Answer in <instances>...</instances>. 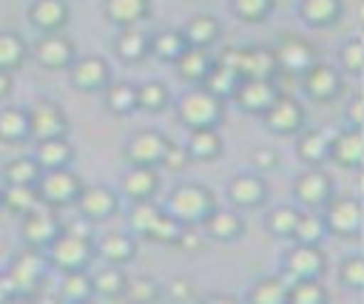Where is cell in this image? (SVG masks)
I'll return each mask as SVG.
<instances>
[{"instance_id": "1", "label": "cell", "mask_w": 364, "mask_h": 304, "mask_svg": "<svg viewBox=\"0 0 364 304\" xmlns=\"http://www.w3.org/2000/svg\"><path fill=\"white\" fill-rule=\"evenodd\" d=\"M213 207H216L213 205V193L208 188H202V185H193V182L173 188V193L168 196V210L182 224H193V227L202 224L210 216Z\"/></svg>"}, {"instance_id": "2", "label": "cell", "mask_w": 364, "mask_h": 304, "mask_svg": "<svg viewBox=\"0 0 364 304\" xmlns=\"http://www.w3.org/2000/svg\"><path fill=\"white\" fill-rule=\"evenodd\" d=\"M179 119L193 128H216L222 119V99L208 88H193L179 99Z\"/></svg>"}, {"instance_id": "3", "label": "cell", "mask_w": 364, "mask_h": 304, "mask_svg": "<svg viewBox=\"0 0 364 304\" xmlns=\"http://www.w3.org/2000/svg\"><path fill=\"white\" fill-rule=\"evenodd\" d=\"M82 185L80 176L68 168H48L40 179H37V193L40 202L48 207H63V205H74L80 196Z\"/></svg>"}, {"instance_id": "4", "label": "cell", "mask_w": 364, "mask_h": 304, "mask_svg": "<svg viewBox=\"0 0 364 304\" xmlns=\"http://www.w3.org/2000/svg\"><path fill=\"white\" fill-rule=\"evenodd\" d=\"M324 222L327 230L336 233L338 239H355L364 222V210H361V199L358 196H330V202L324 205Z\"/></svg>"}, {"instance_id": "5", "label": "cell", "mask_w": 364, "mask_h": 304, "mask_svg": "<svg viewBox=\"0 0 364 304\" xmlns=\"http://www.w3.org/2000/svg\"><path fill=\"white\" fill-rule=\"evenodd\" d=\"M43 270H46V264H43V256L37 253V247H28V250L17 253L9 273L3 276L6 287H9V295H34V287L40 284Z\"/></svg>"}, {"instance_id": "6", "label": "cell", "mask_w": 364, "mask_h": 304, "mask_svg": "<svg viewBox=\"0 0 364 304\" xmlns=\"http://www.w3.org/2000/svg\"><path fill=\"white\" fill-rule=\"evenodd\" d=\"M48 247H51V264L60 267L63 273H68V270H85V264L94 256L91 239L77 236V233H68V230H60L57 239Z\"/></svg>"}, {"instance_id": "7", "label": "cell", "mask_w": 364, "mask_h": 304, "mask_svg": "<svg viewBox=\"0 0 364 304\" xmlns=\"http://www.w3.org/2000/svg\"><path fill=\"white\" fill-rule=\"evenodd\" d=\"M276 97H279V91L270 77H242L233 91V102L239 105V111L259 114V116L273 105Z\"/></svg>"}, {"instance_id": "8", "label": "cell", "mask_w": 364, "mask_h": 304, "mask_svg": "<svg viewBox=\"0 0 364 304\" xmlns=\"http://www.w3.org/2000/svg\"><path fill=\"white\" fill-rule=\"evenodd\" d=\"M324 253L318 250V244H296L284 253V264H282V276L287 281H299V278H318L324 273Z\"/></svg>"}, {"instance_id": "9", "label": "cell", "mask_w": 364, "mask_h": 304, "mask_svg": "<svg viewBox=\"0 0 364 304\" xmlns=\"http://www.w3.org/2000/svg\"><path fill=\"white\" fill-rule=\"evenodd\" d=\"M28 128H31V136L37 142L43 139H54V136H65L68 131V119L63 114V108L51 99H37L31 108H28Z\"/></svg>"}, {"instance_id": "10", "label": "cell", "mask_w": 364, "mask_h": 304, "mask_svg": "<svg viewBox=\"0 0 364 304\" xmlns=\"http://www.w3.org/2000/svg\"><path fill=\"white\" fill-rule=\"evenodd\" d=\"M168 148H171V139H165L162 134H156V131H136L128 139V145H125V159H128V165L156 168V165H162Z\"/></svg>"}, {"instance_id": "11", "label": "cell", "mask_w": 364, "mask_h": 304, "mask_svg": "<svg viewBox=\"0 0 364 304\" xmlns=\"http://www.w3.org/2000/svg\"><path fill=\"white\" fill-rule=\"evenodd\" d=\"M293 196L301 207H321L330 202L333 196V185H330V176L318 168V165H310L304 173L296 176L293 182Z\"/></svg>"}, {"instance_id": "12", "label": "cell", "mask_w": 364, "mask_h": 304, "mask_svg": "<svg viewBox=\"0 0 364 304\" xmlns=\"http://www.w3.org/2000/svg\"><path fill=\"white\" fill-rule=\"evenodd\" d=\"M262 122L267 131L279 134V136H290L299 134L304 125V108L293 99V97H276L273 105L262 114Z\"/></svg>"}, {"instance_id": "13", "label": "cell", "mask_w": 364, "mask_h": 304, "mask_svg": "<svg viewBox=\"0 0 364 304\" xmlns=\"http://www.w3.org/2000/svg\"><path fill=\"white\" fill-rule=\"evenodd\" d=\"M23 239L28 247H48L57 233H60V224L51 213L48 205H34L28 213H23V227H20Z\"/></svg>"}, {"instance_id": "14", "label": "cell", "mask_w": 364, "mask_h": 304, "mask_svg": "<svg viewBox=\"0 0 364 304\" xmlns=\"http://www.w3.org/2000/svg\"><path fill=\"white\" fill-rule=\"evenodd\" d=\"M301 91L316 102H330L341 91V77L327 63H313L307 71H301Z\"/></svg>"}, {"instance_id": "15", "label": "cell", "mask_w": 364, "mask_h": 304, "mask_svg": "<svg viewBox=\"0 0 364 304\" xmlns=\"http://www.w3.org/2000/svg\"><path fill=\"white\" fill-rule=\"evenodd\" d=\"M34 57L43 68H65L74 63V45L60 31H46L34 45Z\"/></svg>"}, {"instance_id": "16", "label": "cell", "mask_w": 364, "mask_h": 304, "mask_svg": "<svg viewBox=\"0 0 364 304\" xmlns=\"http://www.w3.org/2000/svg\"><path fill=\"white\" fill-rule=\"evenodd\" d=\"M330 159L341 168H358L364 162V134L358 128L338 131L330 139Z\"/></svg>"}, {"instance_id": "17", "label": "cell", "mask_w": 364, "mask_h": 304, "mask_svg": "<svg viewBox=\"0 0 364 304\" xmlns=\"http://www.w3.org/2000/svg\"><path fill=\"white\" fill-rule=\"evenodd\" d=\"M71 85L80 91H100L108 85V63L102 57H80L71 63Z\"/></svg>"}, {"instance_id": "18", "label": "cell", "mask_w": 364, "mask_h": 304, "mask_svg": "<svg viewBox=\"0 0 364 304\" xmlns=\"http://www.w3.org/2000/svg\"><path fill=\"white\" fill-rule=\"evenodd\" d=\"M228 199L236 207H259L267 199V188L256 173H239L228 182Z\"/></svg>"}, {"instance_id": "19", "label": "cell", "mask_w": 364, "mask_h": 304, "mask_svg": "<svg viewBox=\"0 0 364 304\" xmlns=\"http://www.w3.org/2000/svg\"><path fill=\"white\" fill-rule=\"evenodd\" d=\"M77 207L85 219L91 222H102L108 216H114L117 210V196L114 190L102 188V185H94V188H82L80 196H77Z\"/></svg>"}, {"instance_id": "20", "label": "cell", "mask_w": 364, "mask_h": 304, "mask_svg": "<svg viewBox=\"0 0 364 304\" xmlns=\"http://www.w3.org/2000/svg\"><path fill=\"white\" fill-rule=\"evenodd\" d=\"M156 188H159V173H156V168L131 165V170L122 176V190H125V196L134 199V202L154 199Z\"/></svg>"}, {"instance_id": "21", "label": "cell", "mask_w": 364, "mask_h": 304, "mask_svg": "<svg viewBox=\"0 0 364 304\" xmlns=\"http://www.w3.org/2000/svg\"><path fill=\"white\" fill-rule=\"evenodd\" d=\"M276 60H279V68H284L287 74H299L301 77V71H307L313 65V48L304 40L290 37L276 48Z\"/></svg>"}, {"instance_id": "22", "label": "cell", "mask_w": 364, "mask_h": 304, "mask_svg": "<svg viewBox=\"0 0 364 304\" xmlns=\"http://www.w3.org/2000/svg\"><path fill=\"white\" fill-rule=\"evenodd\" d=\"M202 227H205V233L213 239V241H236L239 236H242V230H245V222H242V216L239 213H233V210H210V216L202 222Z\"/></svg>"}, {"instance_id": "23", "label": "cell", "mask_w": 364, "mask_h": 304, "mask_svg": "<svg viewBox=\"0 0 364 304\" xmlns=\"http://www.w3.org/2000/svg\"><path fill=\"white\" fill-rule=\"evenodd\" d=\"M28 20L43 31H60L68 23V6L63 0H34Z\"/></svg>"}, {"instance_id": "24", "label": "cell", "mask_w": 364, "mask_h": 304, "mask_svg": "<svg viewBox=\"0 0 364 304\" xmlns=\"http://www.w3.org/2000/svg\"><path fill=\"white\" fill-rule=\"evenodd\" d=\"M188 153L191 159H199V162H213L219 153H222V136L216 128H193L191 136H188Z\"/></svg>"}, {"instance_id": "25", "label": "cell", "mask_w": 364, "mask_h": 304, "mask_svg": "<svg viewBox=\"0 0 364 304\" xmlns=\"http://www.w3.org/2000/svg\"><path fill=\"white\" fill-rule=\"evenodd\" d=\"M182 37H185L188 45L208 48V45H213V43L219 40V23H216V17H210V14H193V17L185 23Z\"/></svg>"}, {"instance_id": "26", "label": "cell", "mask_w": 364, "mask_h": 304, "mask_svg": "<svg viewBox=\"0 0 364 304\" xmlns=\"http://www.w3.org/2000/svg\"><path fill=\"white\" fill-rule=\"evenodd\" d=\"M239 80H242V74H239L236 68H230L228 63H222V60H219V63H213V65H210L208 77L202 80V88H208L213 97L225 99V97H233V91H236Z\"/></svg>"}, {"instance_id": "27", "label": "cell", "mask_w": 364, "mask_h": 304, "mask_svg": "<svg viewBox=\"0 0 364 304\" xmlns=\"http://www.w3.org/2000/svg\"><path fill=\"white\" fill-rule=\"evenodd\" d=\"M296 156L304 165H321L330 159V139L321 131H301L296 139Z\"/></svg>"}, {"instance_id": "28", "label": "cell", "mask_w": 364, "mask_h": 304, "mask_svg": "<svg viewBox=\"0 0 364 304\" xmlns=\"http://www.w3.org/2000/svg\"><path fill=\"white\" fill-rule=\"evenodd\" d=\"M91 284H94V293L102 298H122L128 278L122 273V264H105L91 276Z\"/></svg>"}, {"instance_id": "29", "label": "cell", "mask_w": 364, "mask_h": 304, "mask_svg": "<svg viewBox=\"0 0 364 304\" xmlns=\"http://www.w3.org/2000/svg\"><path fill=\"white\" fill-rule=\"evenodd\" d=\"M210 65H213V60H210L208 48H196V45H188V48L179 54V60H176V68H179V74H182L188 82H202V80L208 77Z\"/></svg>"}, {"instance_id": "30", "label": "cell", "mask_w": 364, "mask_h": 304, "mask_svg": "<svg viewBox=\"0 0 364 304\" xmlns=\"http://www.w3.org/2000/svg\"><path fill=\"white\" fill-rule=\"evenodd\" d=\"M287 290H290V281L284 276H264L247 290V298L253 304H284Z\"/></svg>"}, {"instance_id": "31", "label": "cell", "mask_w": 364, "mask_h": 304, "mask_svg": "<svg viewBox=\"0 0 364 304\" xmlns=\"http://www.w3.org/2000/svg\"><path fill=\"white\" fill-rule=\"evenodd\" d=\"M341 14V0H301L299 3V17L307 26H330Z\"/></svg>"}, {"instance_id": "32", "label": "cell", "mask_w": 364, "mask_h": 304, "mask_svg": "<svg viewBox=\"0 0 364 304\" xmlns=\"http://www.w3.org/2000/svg\"><path fill=\"white\" fill-rule=\"evenodd\" d=\"M134 250H136V244H134V239L125 236V233H108V236H102L100 244H97V253H100L108 264H128V261L134 259Z\"/></svg>"}, {"instance_id": "33", "label": "cell", "mask_w": 364, "mask_h": 304, "mask_svg": "<svg viewBox=\"0 0 364 304\" xmlns=\"http://www.w3.org/2000/svg\"><path fill=\"white\" fill-rule=\"evenodd\" d=\"M40 168H65L71 159H74V148L65 142V136H54V139H43L37 145V156Z\"/></svg>"}, {"instance_id": "34", "label": "cell", "mask_w": 364, "mask_h": 304, "mask_svg": "<svg viewBox=\"0 0 364 304\" xmlns=\"http://www.w3.org/2000/svg\"><path fill=\"white\" fill-rule=\"evenodd\" d=\"M148 14V0H105V17L117 26H134Z\"/></svg>"}, {"instance_id": "35", "label": "cell", "mask_w": 364, "mask_h": 304, "mask_svg": "<svg viewBox=\"0 0 364 304\" xmlns=\"http://www.w3.org/2000/svg\"><path fill=\"white\" fill-rule=\"evenodd\" d=\"M148 45H151V40L142 31L131 28V26H125V31H119V37L114 43L119 60H125V63H139L148 54Z\"/></svg>"}, {"instance_id": "36", "label": "cell", "mask_w": 364, "mask_h": 304, "mask_svg": "<svg viewBox=\"0 0 364 304\" xmlns=\"http://www.w3.org/2000/svg\"><path fill=\"white\" fill-rule=\"evenodd\" d=\"M26 136H31L28 111H23V108H3L0 111V139L3 142H20Z\"/></svg>"}, {"instance_id": "37", "label": "cell", "mask_w": 364, "mask_h": 304, "mask_svg": "<svg viewBox=\"0 0 364 304\" xmlns=\"http://www.w3.org/2000/svg\"><path fill=\"white\" fill-rule=\"evenodd\" d=\"M185 48H188V43H185L182 31H159L156 37H151V45H148V51L162 63H176Z\"/></svg>"}, {"instance_id": "38", "label": "cell", "mask_w": 364, "mask_h": 304, "mask_svg": "<svg viewBox=\"0 0 364 304\" xmlns=\"http://www.w3.org/2000/svg\"><path fill=\"white\" fill-rule=\"evenodd\" d=\"M0 205L11 213H28L34 205H40L37 185H9L0 196Z\"/></svg>"}, {"instance_id": "39", "label": "cell", "mask_w": 364, "mask_h": 304, "mask_svg": "<svg viewBox=\"0 0 364 304\" xmlns=\"http://www.w3.org/2000/svg\"><path fill=\"white\" fill-rule=\"evenodd\" d=\"M324 233H327L324 213H301L290 239H293L296 244H318V241L324 239Z\"/></svg>"}, {"instance_id": "40", "label": "cell", "mask_w": 364, "mask_h": 304, "mask_svg": "<svg viewBox=\"0 0 364 304\" xmlns=\"http://www.w3.org/2000/svg\"><path fill=\"white\" fill-rule=\"evenodd\" d=\"M105 108L117 116H125L131 111H136V88L131 82H114L105 91Z\"/></svg>"}, {"instance_id": "41", "label": "cell", "mask_w": 364, "mask_h": 304, "mask_svg": "<svg viewBox=\"0 0 364 304\" xmlns=\"http://www.w3.org/2000/svg\"><path fill=\"white\" fill-rule=\"evenodd\" d=\"M168 102H171V97L162 82H142L136 88V108L145 114H159L168 108Z\"/></svg>"}, {"instance_id": "42", "label": "cell", "mask_w": 364, "mask_h": 304, "mask_svg": "<svg viewBox=\"0 0 364 304\" xmlns=\"http://www.w3.org/2000/svg\"><path fill=\"white\" fill-rule=\"evenodd\" d=\"M6 182L9 185H37V179L43 176V168L37 159H28V156H20V159H11L3 170Z\"/></svg>"}, {"instance_id": "43", "label": "cell", "mask_w": 364, "mask_h": 304, "mask_svg": "<svg viewBox=\"0 0 364 304\" xmlns=\"http://www.w3.org/2000/svg\"><path fill=\"white\" fill-rule=\"evenodd\" d=\"M287 301L290 304H324L327 290L321 287L318 278H299V281H290Z\"/></svg>"}, {"instance_id": "44", "label": "cell", "mask_w": 364, "mask_h": 304, "mask_svg": "<svg viewBox=\"0 0 364 304\" xmlns=\"http://www.w3.org/2000/svg\"><path fill=\"white\" fill-rule=\"evenodd\" d=\"M91 293H94V284L85 270H68L60 281V295L68 301H85Z\"/></svg>"}, {"instance_id": "45", "label": "cell", "mask_w": 364, "mask_h": 304, "mask_svg": "<svg viewBox=\"0 0 364 304\" xmlns=\"http://www.w3.org/2000/svg\"><path fill=\"white\" fill-rule=\"evenodd\" d=\"M23 60H26V43L17 34L0 31V68L14 71L23 65Z\"/></svg>"}, {"instance_id": "46", "label": "cell", "mask_w": 364, "mask_h": 304, "mask_svg": "<svg viewBox=\"0 0 364 304\" xmlns=\"http://www.w3.org/2000/svg\"><path fill=\"white\" fill-rule=\"evenodd\" d=\"M301 210L290 207V205H282V207H273L270 216H267V230L282 236V239H290L293 230H296V222H299Z\"/></svg>"}, {"instance_id": "47", "label": "cell", "mask_w": 364, "mask_h": 304, "mask_svg": "<svg viewBox=\"0 0 364 304\" xmlns=\"http://www.w3.org/2000/svg\"><path fill=\"white\" fill-rule=\"evenodd\" d=\"M159 210H162V207H156L151 199H145V202H134V210H131V216H128L131 230H134L136 236H145V233L151 230L154 219L159 216Z\"/></svg>"}, {"instance_id": "48", "label": "cell", "mask_w": 364, "mask_h": 304, "mask_svg": "<svg viewBox=\"0 0 364 304\" xmlns=\"http://www.w3.org/2000/svg\"><path fill=\"white\" fill-rule=\"evenodd\" d=\"M338 63H341V68L347 74H361L364 71V43L358 37L347 40L341 45V51H338Z\"/></svg>"}, {"instance_id": "49", "label": "cell", "mask_w": 364, "mask_h": 304, "mask_svg": "<svg viewBox=\"0 0 364 304\" xmlns=\"http://www.w3.org/2000/svg\"><path fill=\"white\" fill-rule=\"evenodd\" d=\"M338 281L350 290H364V256H350L338 267Z\"/></svg>"}, {"instance_id": "50", "label": "cell", "mask_w": 364, "mask_h": 304, "mask_svg": "<svg viewBox=\"0 0 364 304\" xmlns=\"http://www.w3.org/2000/svg\"><path fill=\"white\" fill-rule=\"evenodd\" d=\"M273 0H233V14L245 23H262L270 14Z\"/></svg>"}, {"instance_id": "51", "label": "cell", "mask_w": 364, "mask_h": 304, "mask_svg": "<svg viewBox=\"0 0 364 304\" xmlns=\"http://www.w3.org/2000/svg\"><path fill=\"white\" fill-rule=\"evenodd\" d=\"M125 298H131V301H156L159 298V287L151 281V278H134V281H128V287H125Z\"/></svg>"}, {"instance_id": "52", "label": "cell", "mask_w": 364, "mask_h": 304, "mask_svg": "<svg viewBox=\"0 0 364 304\" xmlns=\"http://www.w3.org/2000/svg\"><path fill=\"white\" fill-rule=\"evenodd\" d=\"M168 295H171V301L191 304V301H196V298H199V290L193 287V281H191V278L176 276V278L171 281V287H168Z\"/></svg>"}, {"instance_id": "53", "label": "cell", "mask_w": 364, "mask_h": 304, "mask_svg": "<svg viewBox=\"0 0 364 304\" xmlns=\"http://www.w3.org/2000/svg\"><path fill=\"white\" fill-rule=\"evenodd\" d=\"M188 159H191L188 148H179V145L171 142V148H168V153H165V159H162V168H168V170H182V168L188 165Z\"/></svg>"}, {"instance_id": "54", "label": "cell", "mask_w": 364, "mask_h": 304, "mask_svg": "<svg viewBox=\"0 0 364 304\" xmlns=\"http://www.w3.org/2000/svg\"><path fill=\"white\" fill-rule=\"evenodd\" d=\"M250 162H253V168H259V170H273V168L279 165V156H276L273 148H256V151L250 153Z\"/></svg>"}, {"instance_id": "55", "label": "cell", "mask_w": 364, "mask_h": 304, "mask_svg": "<svg viewBox=\"0 0 364 304\" xmlns=\"http://www.w3.org/2000/svg\"><path fill=\"white\" fill-rule=\"evenodd\" d=\"M185 253H193V250H199L202 247V236L193 230V224H185V230H182V236H179V241H176Z\"/></svg>"}, {"instance_id": "56", "label": "cell", "mask_w": 364, "mask_h": 304, "mask_svg": "<svg viewBox=\"0 0 364 304\" xmlns=\"http://www.w3.org/2000/svg\"><path fill=\"white\" fill-rule=\"evenodd\" d=\"M11 85H14V82H11V74H9V71H3V68H0V99H3V97H9V94H11Z\"/></svg>"}, {"instance_id": "57", "label": "cell", "mask_w": 364, "mask_h": 304, "mask_svg": "<svg viewBox=\"0 0 364 304\" xmlns=\"http://www.w3.org/2000/svg\"><path fill=\"white\" fill-rule=\"evenodd\" d=\"M355 190H358V196H364V165L355 168Z\"/></svg>"}, {"instance_id": "58", "label": "cell", "mask_w": 364, "mask_h": 304, "mask_svg": "<svg viewBox=\"0 0 364 304\" xmlns=\"http://www.w3.org/2000/svg\"><path fill=\"white\" fill-rule=\"evenodd\" d=\"M355 17H358V26L364 28V0H358V6H355Z\"/></svg>"}]
</instances>
